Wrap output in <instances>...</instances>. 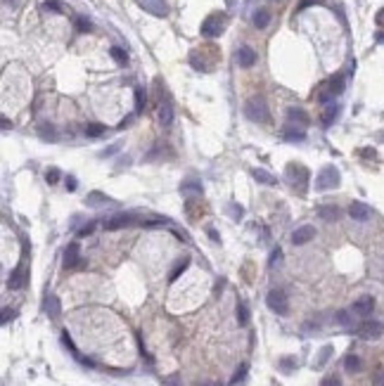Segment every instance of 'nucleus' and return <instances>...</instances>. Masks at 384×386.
I'll use <instances>...</instances> for the list:
<instances>
[{
	"mask_svg": "<svg viewBox=\"0 0 384 386\" xmlns=\"http://www.w3.org/2000/svg\"><path fill=\"white\" fill-rule=\"evenodd\" d=\"M337 322L339 324H349V322H351V315H349L346 310H339V313H337Z\"/></svg>",
	"mask_w": 384,
	"mask_h": 386,
	"instance_id": "4c0bfd02",
	"label": "nucleus"
},
{
	"mask_svg": "<svg viewBox=\"0 0 384 386\" xmlns=\"http://www.w3.org/2000/svg\"><path fill=\"white\" fill-rule=\"evenodd\" d=\"M93 230H95V223H88L86 228H81V230H79V235H81V237H88Z\"/></svg>",
	"mask_w": 384,
	"mask_h": 386,
	"instance_id": "79ce46f5",
	"label": "nucleus"
},
{
	"mask_svg": "<svg viewBox=\"0 0 384 386\" xmlns=\"http://www.w3.org/2000/svg\"><path fill=\"white\" fill-rule=\"evenodd\" d=\"M344 367H346V372H358L363 367V363H361V358H358V355H346Z\"/></svg>",
	"mask_w": 384,
	"mask_h": 386,
	"instance_id": "cd10ccee",
	"label": "nucleus"
},
{
	"mask_svg": "<svg viewBox=\"0 0 384 386\" xmlns=\"http://www.w3.org/2000/svg\"><path fill=\"white\" fill-rule=\"evenodd\" d=\"M322 0H301L299 3V10H306V8H311V5H320Z\"/></svg>",
	"mask_w": 384,
	"mask_h": 386,
	"instance_id": "a19ab883",
	"label": "nucleus"
},
{
	"mask_svg": "<svg viewBox=\"0 0 384 386\" xmlns=\"http://www.w3.org/2000/svg\"><path fill=\"white\" fill-rule=\"evenodd\" d=\"M313 237H315V228H313V225H301V228H297V230L292 232V244L301 247V244H306V242H311Z\"/></svg>",
	"mask_w": 384,
	"mask_h": 386,
	"instance_id": "f8f14e48",
	"label": "nucleus"
},
{
	"mask_svg": "<svg viewBox=\"0 0 384 386\" xmlns=\"http://www.w3.org/2000/svg\"><path fill=\"white\" fill-rule=\"evenodd\" d=\"M211 386H218V384H211Z\"/></svg>",
	"mask_w": 384,
	"mask_h": 386,
	"instance_id": "5fc2aeb1",
	"label": "nucleus"
},
{
	"mask_svg": "<svg viewBox=\"0 0 384 386\" xmlns=\"http://www.w3.org/2000/svg\"><path fill=\"white\" fill-rule=\"evenodd\" d=\"M235 62L240 64L242 69H249V67H254V64H256V52H254L249 45H242L235 52Z\"/></svg>",
	"mask_w": 384,
	"mask_h": 386,
	"instance_id": "9b49d317",
	"label": "nucleus"
},
{
	"mask_svg": "<svg viewBox=\"0 0 384 386\" xmlns=\"http://www.w3.org/2000/svg\"><path fill=\"white\" fill-rule=\"evenodd\" d=\"M223 26H226V17L223 15H211L202 22V36L204 38H216L223 33Z\"/></svg>",
	"mask_w": 384,
	"mask_h": 386,
	"instance_id": "39448f33",
	"label": "nucleus"
},
{
	"mask_svg": "<svg viewBox=\"0 0 384 386\" xmlns=\"http://www.w3.org/2000/svg\"><path fill=\"white\" fill-rule=\"evenodd\" d=\"M318 216H320L322 220L332 223V220H337L339 218V209L337 206H332V204H325V206H318Z\"/></svg>",
	"mask_w": 384,
	"mask_h": 386,
	"instance_id": "f3484780",
	"label": "nucleus"
},
{
	"mask_svg": "<svg viewBox=\"0 0 384 386\" xmlns=\"http://www.w3.org/2000/svg\"><path fill=\"white\" fill-rule=\"evenodd\" d=\"M327 88L332 90V95H342L344 93V76H332L330 78V83H327Z\"/></svg>",
	"mask_w": 384,
	"mask_h": 386,
	"instance_id": "393cba45",
	"label": "nucleus"
},
{
	"mask_svg": "<svg viewBox=\"0 0 384 386\" xmlns=\"http://www.w3.org/2000/svg\"><path fill=\"white\" fill-rule=\"evenodd\" d=\"M287 119H290L292 124H299V126H308V114H306L304 109H299V107H292L290 112H287Z\"/></svg>",
	"mask_w": 384,
	"mask_h": 386,
	"instance_id": "a211bd4d",
	"label": "nucleus"
},
{
	"mask_svg": "<svg viewBox=\"0 0 384 386\" xmlns=\"http://www.w3.org/2000/svg\"><path fill=\"white\" fill-rule=\"evenodd\" d=\"M60 178H62V173H60L57 169H47V171H45V180L50 183V185H55Z\"/></svg>",
	"mask_w": 384,
	"mask_h": 386,
	"instance_id": "72a5a7b5",
	"label": "nucleus"
},
{
	"mask_svg": "<svg viewBox=\"0 0 384 386\" xmlns=\"http://www.w3.org/2000/svg\"><path fill=\"white\" fill-rule=\"evenodd\" d=\"M372 310H375V299H372V296H361L358 301L353 303V313L361 315V317L372 315Z\"/></svg>",
	"mask_w": 384,
	"mask_h": 386,
	"instance_id": "4468645a",
	"label": "nucleus"
},
{
	"mask_svg": "<svg viewBox=\"0 0 384 386\" xmlns=\"http://www.w3.org/2000/svg\"><path fill=\"white\" fill-rule=\"evenodd\" d=\"M320 386H342V379H339L337 374H330V377H325L320 381Z\"/></svg>",
	"mask_w": 384,
	"mask_h": 386,
	"instance_id": "f704fd0d",
	"label": "nucleus"
},
{
	"mask_svg": "<svg viewBox=\"0 0 384 386\" xmlns=\"http://www.w3.org/2000/svg\"><path fill=\"white\" fill-rule=\"evenodd\" d=\"M10 128H12V124H10V119H5V116H3V131H10Z\"/></svg>",
	"mask_w": 384,
	"mask_h": 386,
	"instance_id": "09e8293b",
	"label": "nucleus"
},
{
	"mask_svg": "<svg viewBox=\"0 0 384 386\" xmlns=\"http://www.w3.org/2000/svg\"><path fill=\"white\" fill-rule=\"evenodd\" d=\"M104 131H107V126H102V124H88L83 128V133H86L88 138H100V135H104Z\"/></svg>",
	"mask_w": 384,
	"mask_h": 386,
	"instance_id": "bb28decb",
	"label": "nucleus"
},
{
	"mask_svg": "<svg viewBox=\"0 0 384 386\" xmlns=\"http://www.w3.org/2000/svg\"><path fill=\"white\" fill-rule=\"evenodd\" d=\"M251 176L256 178L259 183H263V185H275V183H278V180H275L270 173H266L263 169H254V171H251Z\"/></svg>",
	"mask_w": 384,
	"mask_h": 386,
	"instance_id": "5701e85b",
	"label": "nucleus"
},
{
	"mask_svg": "<svg viewBox=\"0 0 384 386\" xmlns=\"http://www.w3.org/2000/svg\"><path fill=\"white\" fill-rule=\"evenodd\" d=\"M268 24H270V12H268V10H256V12H254V26H256V29H266Z\"/></svg>",
	"mask_w": 384,
	"mask_h": 386,
	"instance_id": "aec40b11",
	"label": "nucleus"
},
{
	"mask_svg": "<svg viewBox=\"0 0 384 386\" xmlns=\"http://www.w3.org/2000/svg\"><path fill=\"white\" fill-rule=\"evenodd\" d=\"M109 54L114 57V60H117L119 64H126V62H128V54H126V50H121V47H117V45L109 47Z\"/></svg>",
	"mask_w": 384,
	"mask_h": 386,
	"instance_id": "c756f323",
	"label": "nucleus"
},
{
	"mask_svg": "<svg viewBox=\"0 0 384 386\" xmlns=\"http://www.w3.org/2000/svg\"><path fill=\"white\" fill-rule=\"evenodd\" d=\"M337 116H339V107L335 104V102H330L327 109H325V114H322V124L330 126L332 121H335V119H337Z\"/></svg>",
	"mask_w": 384,
	"mask_h": 386,
	"instance_id": "b1692460",
	"label": "nucleus"
},
{
	"mask_svg": "<svg viewBox=\"0 0 384 386\" xmlns=\"http://www.w3.org/2000/svg\"><path fill=\"white\" fill-rule=\"evenodd\" d=\"M181 192L183 197H188V199H195V197H202V183H197V180H188V183H183L181 185Z\"/></svg>",
	"mask_w": 384,
	"mask_h": 386,
	"instance_id": "2eb2a0df",
	"label": "nucleus"
},
{
	"mask_svg": "<svg viewBox=\"0 0 384 386\" xmlns=\"http://www.w3.org/2000/svg\"><path fill=\"white\" fill-rule=\"evenodd\" d=\"M356 334H358L361 339H379L384 334V324L377 322V320H365V322L358 324Z\"/></svg>",
	"mask_w": 384,
	"mask_h": 386,
	"instance_id": "423d86ee",
	"label": "nucleus"
},
{
	"mask_svg": "<svg viewBox=\"0 0 384 386\" xmlns=\"http://www.w3.org/2000/svg\"><path fill=\"white\" fill-rule=\"evenodd\" d=\"M109 197L107 194H102V192H90L86 197V204L88 206H102V204H109Z\"/></svg>",
	"mask_w": 384,
	"mask_h": 386,
	"instance_id": "4be33fe9",
	"label": "nucleus"
},
{
	"mask_svg": "<svg viewBox=\"0 0 384 386\" xmlns=\"http://www.w3.org/2000/svg\"><path fill=\"white\" fill-rule=\"evenodd\" d=\"M79 265H83V258H81L79 244H76V242H71L69 247L64 249V268L69 270V268H79Z\"/></svg>",
	"mask_w": 384,
	"mask_h": 386,
	"instance_id": "6e6552de",
	"label": "nucleus"
},
{
	"mask_svg": "<svg viewBox=\"0 0 384 386\" xmlns=\"http://www.w3.org/2000/svg\"><path fill=\"white\" fill-rule=\"evenodd\" d=\"M266 303L268 308L278 313V315H287V310H290V303H287V294L283 289H270L266 296Z\"/></svg>",
	"mask_w": 384,
	"mask_h": 386,
	"instance_id": "20e7f679",
	"label": "nucleus"
},
{
	"mask_svg": "<svg viewBox=\"0 0 384 386\" xmlns=\"http://www.w3.org/2000/svg\"><path fill=\"white\" fill-rule=\"evenodd\" d=\"M283 367H285V370H290V367H292V358H285V360H283Z\"/></svg>",
	"mask_w": 384,
	"mask_h": 386,
	"instance_id": "603ef678",
	"label": "nucleus"
},
{
	"mask_svg": "<svg viewBox=\"0 0 384 386\" xmlns=\"http://www.w3.org/2000/svg\"><path fill=\"white\" fill-rule=\"evenodd\" d=\"M244 114H247V119L254 121V124H268V121H270V112H268L263 97H251V100H247Z\"/></svg>",
	"mask_w": 384,
	"mask_h": 386,
	"instance_id": "f03ea898",
	"label": "nucleus"
},
{
	"mask_svg": "<svg viewBox=\"0 0 384 386\" xmlns=\"http://www.w3.org/2000/svg\"><path fill=\"white\" fill-rule=\"evenodd\" d=\"M375 22L379 24V26H384V8L379 10V12H377V17H375Z\"/></svg>",
	"mask_w": 384,
	"mask_h": 386,
	"instance_id": "49530a36",
	"label": "nucleus"
},
{
	"mask_svg": "<svg viewBox=\"0 0 384 386\" xmlns=\"http://www.w3.org/2000/svg\"><path fill=\"white\" fill-rule=\"evenodd\" d=\"M188 265H190V258H188V256H183L181 261L176 263V268H173V272H171V275H169V282H176V280L181 278L183 272L188 270Z\"/></svg>",
	"mask_w": 384,
	"mask_h": 386,
	"instance_id": "412c9836",
	"label": "nucleus"
},
{
	"mask_svg": "<svg viewBox=\"0 0 384 386\" xmlns=\"http://www.w3.org/2000/svg\"><path fill=\"white\" fill-rule=\"evenodd\" d=\"M349 216L353 220H358V223H365L370 216H372V209H370L368 204H363V201H353L351 206H349Z\"/></svg>",
	"mask_w": 384,
	"mask_h": 386,
	"instance_id": "ddd939ff",
	"label": "nucleus"
},
{
	"mask_svg": "<svg viewBox=\"0 0 384 386\" xmlns=\"http://www.w3.org/2000/svg\"><path fill=\"white\" fill-rule=\"evenodd\" d=\"M93 29V24H90V19H86V17H76V31L81 33H88Z\"/></svg>",
	"mask_w": 384,
	"mask_h": 386,
	"instance_id": "7c9ffc66",
	"label": "nucleus"
},
{
	"mask_svg": "<svg viewBox=\"0 0 384 386\" xmlns=\"http://www.w3.org/2000/svg\"><path fill=\"white\" fill-rule=\"evenodd\" d=\"M26 282H29V268L26 265H17L8 280V287L10 289H24Z\"/></svg>",
	"mask_w": 384,
	"mask_h": 386,
	"instance_id": "0eeeda50",
	"label": "nucleus"
},
{
	"mask_svg": "<svg viewBox=\"0 0 384 386\" xmlns=\"http://www.w3.org/2000/svg\"><path fill=\"white\" fill-rule=\"evenodd\" d=\"M363 156H372L375 159V149H363Z\"/></svg>",
	"mask_w": 384,
	"mask_h": 386,
	"instance_id": "864d4df0",
	"label": "nucleus"
},
{
	"mask_svg": "<svg viewBox=\"0 0 384 386\" xmlns=\"http://www.w3.org/2000/svg\"><path fill=\"white\" fill-rule=\"evenodd\" d=\"M12 315H15V313H12L10 308L3 310V324H8V322H10V317H12Z\"/></svg>",
	"mask_w": 384,
	"mask_h": 386,
	"instance_id": "c03bdc74",
	"label": "nucleus"
},
{
	"mask_svg": "<svg viewBox=\"0 0 384 386\" xmlns=\"http://www.w3.org/2000/svg\"><path fill=\"white\" fill-rule=\"evenodd\" d=\"M142 109H145V93H142V88H138L135 90V112L140 114Z\"/></svg>",
	"mask_w": 384,
	"mask_h": 386,
	"instance_id": "2f4dec72",
	"label": "nucleus"
},
{
	"mask_svg": "<svg viewBox=\"0 0 384 386\" xmlns=\"http://www.w3.org/2000/svg\"><path fill=\"white\" fill-rule=\"evenodd\" d=\"M237 322H240V327H244V324H249V308H247V303L240 301L237 303Z\"/></svg>",
	"mask_w": 384,
	"mask_h": 386,
	"instance_id": "a878e982",
	"label": "nucleus"
},
{
	"mask_svg": "<svg viewBox=\"0 0 384 386\" xmlns=\"http://www.w3.org/2000/svg\"><path fill=\"white\" fill-rule=\"evenodd\" d=\"M247 370H249V365H247V363H242V365H240V370L235 372V377L230 379V384L235 386L237 381H242V379H244V374H247Z\"/></svg>",
	"mask_w": 384,
	"mask_h": 386,
	"instance_id": "473e14b6",
	"label": "nucleus"
},
{
	"mask_svg": "<svg viewBox=\"0 0 384 386\" xmlns=\"http://www.w3.org/2000/svg\"><path fill=\"white\" fill-rule=\"evenodd\" d=\"M64 185H67V190H69V192H74V190L79 187V183H76V178H74V176H69V178H67V183H64Z\"/></svg>",
	"mask_w": 384,
	"mask_h": 386,
	"instance_id": "ea45409f",
	"label": "nucleus"
},
{
	"mask_svg": "<svg viewBox=\"0 0 384 386\" xmlns=\"http://www.w3.org/2000/svg\"><path fill=\"white\" fill-rule=\"evenodd\" d=\"M285 140H290V142H301V140H306V133L301 131V128H294V126H287L283 133Z\"/></svg>",
	"mask_w": 384,
	"mask_h": 386,
	"instance_id": "6ab92c4d",
	"label": "nucleus"
},
{
	"mask_svg": "<svg viewBox=\"0 0 384 386\" xmlns=\"http://www.w3.org/2000/svg\"><path fill=\"white\" fill-rule=\"evenodd\" d=\"M233 213H235V218H242V206H233Z\"/></svg>",
	"mask_w": 384,
	"mask_h": 386,
	"instance_id": "de8ad7c7",
	"label": "nucleus"
},
{
	"mask_svg": "<svg viewBox=\"0 0 384 386\" xmlns=\"http://www.w3.org/2000/svg\"><path fill=\"white\" fill-rule=\"evenodd\" d=\"M330 355H332V348H330V346H325V348H322V353H320V358H318V363H315V367H322V365L327 363V358H330Z\"/></svg>",
	"mask_w": 384,
	"mask_h": 386,
	"instance_id": "c9c22d12",
	"label": "nucleus"
},
{
	"mask_svg": "<svg viewBox=\"0 0 384 386\" xmlns=\"http://www.w3.org/2000/svg\"><path fill=\"white\" fill-rule=\"evenodd\" d=\"M159 124L164 126V128H169L173 124V107L169 102H161L159 104Z\"/></svg>",
	"mask_w": 384,
	"mask_h": 386,
	"instance_id": "dca6fc26",
	"label": "nucleus"
},
{
	"mask_svg": "<svg viewBox=\"0 0 384 386\" xmlns=\"http://www.w3.org/2000/svg\"><path fill=\"white\" fill-rule=\"evenodd\" d=\"M135 3H138L145 12H149V15H154V17H166L169 15V8H166L164 0H135Z\"/></svg>",
	"mask_w": 384,
	"mask_h": 386,
	"instance_id": "1a4fd4ad",
	"label": "nucleus"
},
{
	"mask_svg": "<svg viewBox=\"0 0 384 386\" xmlns=\"http://www.w3.org/2000/svg\"><path fill=\"white\" fill-rule=\"evenodd\" d=\"M45 8H47V10H55V12H62V5H60V0H45Z\"/></svg>",
	"mask_w": 384,
	"mask_h": 386,
	"instance_id": "58836bf2",
	"label": "nucleus"
},
{
	"mask_svg": "<svg viewBox=\"0 0 384 386\" xmlns=\"http://www.w3.org/2000/svg\"><path fill=\"white\" fill-rule=\"evenodd\" d=\"M47 315L60 317V301H57V296H47Z\"/></svg>",
	"mask_w": 384,
	"mask_h": 386,
	"instance_id": "c85d7f7f",
	"label": "nucleus"
},
{
	"mask_svg": "<svg viewBox=\"0 0 384 386\" xmlns=\"http://www.w3.org/2000/svg\"><path fill=\"white\" fill-rule=\"evenodd\" d=\"M339 180H342V176H339V171L330 163V166H325V169L315 176V190L318 192H325V190H335V187L339 185Z\"/></svg>",
	"mask_w": 384,
	"mask_h": 386,
	"instance_id": "7ed1b4c3",
	"label": "nucleus"
},
{
	"mask_svg": "<svg viewBox=\"0 0 384 386\" xmlns=\"http://www.w3.org/2000/svg\"><path fill=\"white\" fill-rule=\"evenodd\" d=\"M280 258H283V249L278 247V249H273V254H270V261H268V265L273 268L275 263H280Z\"/></svg>",
	"mask_w": 384,
	"mask_h": 386,
	"instance_id": "e433bc0d",
	"label": "nucleus"
},
{
	"mask_svg": "<svg viewBox=\"0 0 384 386\" xmlns=\"http://www.w3.org/2000/svg\"><path fill=\"white\" fill-rule=\"evenodd\" d=\"M131 121H133V116H126L124 121H121V126H119V128H126V126L131 124Z\"/></svg>",
	"mask_w": 384,
	"mask_h": 386,
	"instance_id": "3c124183",
	"label": "nucleus"
},
{
	"mask_svg": "<svg viewBox=\"0 0 384 386\" xmlns=\"http://www.w3.org/2000/svg\"><path fill=\"white\" fill-rule=\"evenodd\" d=\"M285 176H287V180H290L292 187H294L299 194H304L306 190H308L311 173H308V169H306V166H301V163H290V166H287V171H285Z\"/></svg>",
	"mask_w": 384,
	"mask_h": 386,
	"instance_id": "f257e3e1",
	"label": "nucleus"
},
{
	"mask_svg": "<svg viewBox=\"0 0 384 386\" xmlns=\"http://www.w3.org/2000/svg\"><path fill=\"white\" fill-rule=\"evenodd\" d=\"M135 220L133 213H117L104 220V230H119V228H128V225Z\"/></svg>",
	"mask_w": 384,
	"mask_h": 386,
	"instance_id": "9d476101",
	"label": "nucleus"
},
{
	"mask_svg": "<svg viewBox=\"0 0 384 386\" xmlns=\"http://www.w3.org/2000/svg\"><path fill=\"white\" fill-rule=\"evenodd\" d=\"M164 386H181V381H178V377H169L164 379Z\"/></svg>",
	"mask_w": 384,
	"mask_h": 386,
	"instance_id": "37998d69",
	"label": "nucleus"
},
{
	"mask_svg": "<svg viewBox=\"0 0 384 386\" xmlns=\"http://www.w3.org/2000/svg\"><path fill=\"white\" fill-rule=\"evenodd\" d=\"M209 237H211L213 242H218V232L213 230V228H209Z\"/></svg>",
	"mask_w": 384,
	"mask_h": 386,
	"instance_id": "8fccbe9b",
	"label": "nucleus"
},
{
	"mask_svg": "<svg viewBox=\"0 0 384 386\" xmlns=\"http://www.w3.org/2000/svg\"><path fill=\"white\" fill-rule=\"evenodd\" d=\"M375 386H384V372H377L375 374Z\"/></svg>",
	"mask_w": 384,
	"mask_h": 386,
	"instance_id": "a18cd8bd",
	"label": "nucleus"
}]
</instances>
